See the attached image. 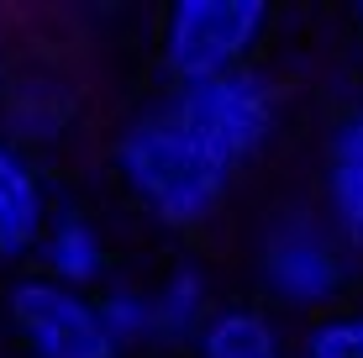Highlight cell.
Returning a JSON list of instances; mask_svg holds the SVG:
<instances>
[{
  "label": "cell",
  "instance_id": "8fae6325",
  "mask_svg": "<svg viewBox=\"0 0 363 358\" xmlns=\"http://www.w3.org/2000/svg\"><path fill=\"white\" fill-rule=\"evenodd\" d=\"M0 116H6V142H53L64 138L74 101L58 90L53 79H21L0 95Z\"/></svg>",
  "mask_w": 363,
  "mask_h": 358
},
{
  "label": "cell",
  "instance_id": "ba28073f",
  "mask_svg": "<svg viewBox=\"0 0 363 358\" xmlns=\"http://www.w3.org/2000/svg\"><path fill=\"white\" fill-rule=\"evenodd\" d=\"M37 258H43V279H53L64 290H90L106 274V237L84 211L58 206L43 242H37Z\"/></svg>",
  "mask_w": 363,
  "mask_h": 358
},
{
  "label": "cell",
  "instance_id": "6da1fadb",
  "mask_svg": "<svg viewBox=\"0 0 363 358\" xmlns=\"http://www.w3.org/2000/svg\"><path fill=\"white\" fill-rule=\"evenodd\" d=\"M111 158H116V174L127 184V195L169 232L206 227L221 211V201H227V190L237 179L164 101L127 116Z\"/></svg>",
  "mask_w": 363,
  "mask_h": 358
},
{
  "label": "cell",
  "instance_id": "30bf717a",
  "mask_svg": "<svg viewBox=\"0 0 363 358\" xmlns=\"http://www.w3.org/2000/svg\"><path fill=\"white\" fill-rule=\"evenodd\" d=\"M195 358H284V342L258 306H216L195 337Z\"/></svg>",
  "mask_w": 363,
  "mask_h": 358
},
{
  "label": "cell",
  "instance_id": "9c48e42d",
  "mask_svg": "<svg viewBox=\"0 0 363 358\" xmlns=\"http://www.w3.org/2000/svg\"><path fill=\"white\" fill-rule=\"evenodd\" d=\"M211 279L195 264H174L164 279L153 285V327H158V348H179L195 342L200 327L211 322Z\"/></svg>",
  "mask_w": 363,
  "mask_h": 358
},
{
  "label": "cell",
  "instance_id": "4fadbf2b",
  "mask_svg": "<svg viewBox=\"0 0 363 358\" xmlns=\"http://www.w3.org/2000/svg\"><path fill=\"white\" fill-rule=\"evenodd\" d=\"M300 358H363V311H337L311 322L300 337Z\"/></svg>",
  "mask_w": 363,
  "mask_h": 358
},
{
  "label": "cell",
  "instance_id": "277c9868",
  "mask_svg": "<svg viewBox=\"0 0 363 358\" xmlns=\"http://www.w3.org/2000/svg\"><path fill=\"white\" fill-rule=\"evenodd\" d=\"M264 32V0H179L158 32V64L174 84H206L221 74L253 69Z\"/></svg>",
  "mask_w": 363,
  "mask_h": 358
},
{
  "label": "cell",
  "instance_id": "5bb4252c",
  "mask_svg": "<svg viewBox=\"0 0 363 358\" xmlns=\"http://www.w3.org/2000/svg\"><path fill=\"white\" fill-rule=\"evenodd\" d=\"M0 95H6V69H0Z\"/></svg>",
  "mask_w": 363,
  "mask_h": 358
},
{
  "label": "cell",
  "instance_id": "3957f363",
  "mask_svg": "<svg viewBox=\"0 0 363 358\" xmlns=\"http://www.w3.org/2000/svg\"><path fill=\"white\" fill-rule=\"evenodd\" d=\"M164 106L232 174L242 164H253L279 132V84L264 69H237V74H221V79H206V84H174L164 95Z\"/></svg>",
  "mask_w": 363,
  "mask_h": 358
},
{
  "label": "cell",
  "instance_id": "7c38bea8",
  "mask_svg": "<svg viewBox=\"0 0 363 358\" xmlns=\"http://www.w3.org/2000/svg\"><path fill=\"white\" fill-rule=\"evenodd\" d=\"M100 322H106L111 342L121 353L132 348H158V327H153V290L143 285H111L100 295Z\"/></svg>",
  "mask_w": 363,
  "mask_h": 358
},
{
  "label": "cell",
  "instance_id": "8992f818",
  "mask_svg": "<svg viewBox=\"0 0 363 358\" xmlns=\"http://www.w3.org/2000/svg\"><path fill=\"white\" fill-rule=\"evenodd\" d=\"M321 211L337 227V237L353 253H363V101L342 111V121L327 138L321 164Z\"/></svg>",
  "mask_w": 363,
  "mask_h": 358
},
{
  "label": "cell",
  "instance_id": "5b68a950",
  "mask_svg": "<svg viewBox=\"0 0 363 358\" xmlns=\"http://www.w3.org/2000/svg\"><path fill=\"white\" fill-rule=\"evenodd\" d=\"M11 327L32 358H127L100 322V301L43 274L11 285Z\"/></svg>",
  "mask_w": 363,
  "mask_h": 358
},
{
  "label": "cell",
  "instance_id": "7a4b0ae2",
  "mask_svg": "<svg viewBox=\"0 0 363 358\" xmlns=\"http://www.w3.org/2000/svg\"><path fill=\"white\" fill-rule=\"evenodd\" d=\"M347 253L327 211L284 206L258 232V285L284 311H321L347 285Z\"/></svg>",
  "mask_w": 363,
  "mask_h": 358
},
{
  "label": "cell",
  "instance_id": "52a82bcc",
  "mask_svg": "<svg viewBox=\"0 0 363 358\" xmlns=\"http://www.w3.org/2000/svg\"><path fill=\"white\" fill-rule=\"evenodd\" d=\"M53 206H48V184L37 164L16 142L0 138V258H27L37 253Z\"/></svg>",
  "mask_w": 363,
  "mask_h": 358
},
{
  "label": "cell",
  "instance_id": "9a60e30c",
  "mask_svg": "<svg viewBox=\"0 0 363 358\" xmlns=\"http://www.w3.org/2000/svg\"><path fill=\"white\" fill-rule=\"evenodd\" d=\"M358 27H363V6H358Z\"/></svg>",
  "mask_w": 363,
  "mask_h": 358
}]
</instances>
